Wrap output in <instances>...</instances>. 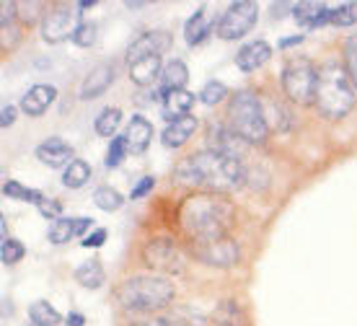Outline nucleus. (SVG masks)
<instances>
[{
  "instance_id": "obj_10",
  "label": "nucleus",
  "mask_w": 357,
  "mask_h": 326,
  "mask_svg": "<svg viewBox=\"0 0 357 326\" xmlns=\"http://www.w3.org/2000/svg\"><path fill=\"white\" fill-rule=\"evenodd\" d=\"M195 256L207 267H233L241 259V249L233 238H218V241H207V244H195Z\"/></svg>"
},
{
  "instance_id": "obj_24",
  "label": "nucleus",
  "mask_w": 357,
  "mask_h": 326,
  "mask_svg": "<svg viewBox=\"0 0 357 326\" xmlns=\"http://www.w3.org/2000/svg\"><path fill=\"white\" fill-rule=\"evenodd\" d=\"M213 31V24L207 21V16H205V10L199 8L195 13V16L189 18L187 21V27H184V39H187V45H202L205 42V36Z\"/></svg>"
},
{
  "instance_id": "obj_5",
  "label": "nucleus",
  "mask_w": 357,
  "mask_h": 326,
  "mask_svg": "<svg viewBox=\"0 0 357 326\" xmlns=\"http://www.w3.org/2000/svg\"><path fill=\"white\" fill-rule=\"evenodd\" d=\"M228 122H231L233 133L238 135L246 145H249V142L267 140V135H269L267 114H264V106H261V101L257 98V94H251V91H238V94L231 98Z\"/></svg>"
},
{
  "instance_id": "obj_16",
  "label": "nucleus",
  "mask_w": 357,
  "mask_h": 326,
  "mask_svg": "<svg viewBox=\"0 0 357 326\" xmlns=\"http://www.w3.org/2000/svg\"><path fill=\"white\" fill-rule=\"evenodd\" d=\"M192 106H195V94H189V91H184V89L169 91V94L161 96V112L169 122H176L181 117H189Z\"/></svg>"
},
{
  "instance_id": "obj_14",
  "label": "nucleus",
  "mask_w": 357,
  "mask_h": 326,
  "mask_svg": "<svg viewBox=\"0 0 357 326\" xmlns=\"http://www.w3.org/2000/svg\"><path fill=\"white\" fill-rule=\"evenodd\" d=\"M36 158L42 161L45 166L50 168H60V166H70L73 163V148L60 138H50L45 140L39 148H36Z\"/></svg>"
},
{
  "instance_id": "obj_28",
  "label": "nucleus",
  "mask_w": 357,
  "mask_h": 326,
  "mask_svg": "<svg viewBox=\"0 0 357 326\" xmlns=\"http://www.w3.org/2000/svg\"><path fill=\"white\" fill-rule=\"evenodd\" d=\"M215 324L218 326H243L246 324V318H243V311L233 303V300H225L218 306L215 311Z\"/></svg>"
},
{
  "instance_id": "obj_35",
  "label": "nucleus",
  "mask_w": 357,
  "mask_h": 326,
  "mask_svg": "<svg viewBox=\"0 0 357 326\" xmlns=\"http://www.w3.org/2000/svg\"><path fill=\"white\" fill-rule=\"evenodd\" d=\"M225 96H228V89H225L223 83H218V80H210L205 89L199 91V101H202V104H207V106L220 104Z\"/></svg>"
},
{
  "instance_id": "obj_39",
  "label": "nucleus",
  "mask_w": 357,
  "mask_h": 326,
  "mask_svg": "<svg viewBox=\"0 0 357 326\" xmlns=\"http://www.w3.org/2000/svg\"><path fill=\"white\" fill-rule=\"evenodd\" d=\"M104 241H107V230L98 228V230H93V233H89V236L83 238V246H86V249H98Z\"/></svg>"
},
{
  "instance_id": "obj_44",
  "label": "nucleus",
  "mask_w": 357,
  "mask_h": 326,
  "mask_svg": "<svg viewBox=\"0 0 357 326\" xmlns=\"http://www.w3.org/2000/svg\"><path fill=\"white\" fill-rule=\"evenodd\" d=\"M83 324H86L83 313H68V326H83Z\"/></svg>"
},
{
  "instance_id": "obj_21",
  "label": "nucleus",
  "mask_w": 357,
  "mask_h": 326,
  "mask_svg": "<svg viewBox=\"0 0 357 326\" xmlns=\"http://www.w3.org/2000/svg\"><path fill=\"white\" fill-rule=\"evenodd\" d=\"M161 57L155 54V57H145V60H137L130 65V78H132V83H137V86H151L155 78H161Z\"/></svg>"
},
{
  "instance_id": "obj_4",
  "label": "nucleus",
  "mask_w": 357,
  "mask_h": 326,
  "mask_svg": "<svg viewBox=\"0 0 357 326\" xmlns=\"http://www.w3.org/2000/svg\"><path fill=\"white\" fill-rule=\"evenodd\" d=\"M316 106L326 119H342L355 106V89L347 71L340 62H326L319 68V86H316Z\"/></svg>"
},
{
  "instance_id": "obj_27",
  "label": "nucleus",
  "mask_w": 357,
  "mask_h": 326,
  "mask_svg": "<svg viewBox=\"0 0 357 326\" xmlns=\"http://www.w3.org/2000/svg\"><path fill=\"white\" fill-rule=\"evenodd\" d=\"M50 241L52 244H68L70 238L78 236V221H73V218H57V221L50 225Z\"/></svg>"
},
{
  "instance_id": "obj_43",
  "label": "nucleus",
  "mask_w": 357,
  "mask_h": 326,
  "mask_svg": "<svg viewBox=\"0 0 357 326\" xmlns=\"http://www.w3.org/2000/svg\"><path fill=\"white\" fill-rule=\"evenodd\" d=\"M301 42H303V34H295V36H287V39H282V42H280V47H282V50H287V47L301 45Z\"/></svg>"
},
{
  "instance_id": "obj_3",
  "label": "nucleus",
  "mask_w": 357,
  "mask_h": 326,
  "mask_svg": "<svg viewBox=\"0 0 357 326\" xmlns=\"http://www.w3.org/2000/svg\"><path fill=\"white\" fill-rule=\"evenodd\" d=\"M174 300V282L161 274H137L119 285L116 303L127 313H151L171 306Z\"/></svg>"
},
{
  "instance_id": "obj_38",
  "label": "nucleus",
  "mask_w": 357,
  "mask_h": 326,
  "mask_svg": "<svg viewBox=\"0 0 357 326\" xmlns=\"http://www.w3.org/2000/svg\"><path fill=\"white\" fill-rule=\"evenodd\" d=\"M39 207V212L45 215V218H50V221H57V218H63L60 212H63V202H57V200H42V202L36 205Z\"/></svg>"
},
{
  "instance_id": "obj_36",
  "label": "nucleus",
  "mask_w": 357,
  "mask_h": 326,
  "mask_svg": "<svg viewBox=\"0 0 357 326\" xmlns=\"http://www.w3.org/2000/svg\"><path fill=\"white\" fill-rule=\"evenodd\" d=\"M127 138L122 135H116V138H112V145H109V153H107V166L109 168H116L119 163H122V158H125V153H127Z\"/></svg>"
},
{
  "instance_id": "obj_41",
  "label": "nucleus",
  "mask_w": 357,
  "mask_h": 326,
  "mask_svg": "<svg viewBox=\"0 0 357 326\" xmlns=\"http://www.w3.org/2000/svg\"><path fill=\"white\" fill-rule=\"evenodd\" d=\"M0 8H3V31H8V24L13 21V16H16L18 6H16V3H3Z\"/></svg>"
},
{
  "instance_id": "obj_29",
  "label": "nucleus",
  "mask_w": 357,
  "mask_h": 326,
  "mask_svg": "<svg viewBox=\"0 0 357 326\" xmlns=\"http://www.w3.org/2000/svg\"><path fill=\"white\" fill-rule=\"evenodd\" d=\"M171 326H205V316L199 313L192 306H181V309H174L166 313Z\"/></svg>"
},
{
  "instance_id": "obj_12",
  "label": "nucleus",
  "mask_w": 357,
  "mask_h": 326,
  "mask_svg": "<svg viewBox=\"0 0 357 326\" xmlns=\"http://www.w3.org/2000/svg\"><path fill=\"white\" fill-rule=\"evenodd\" d=\"M207 145H210L213 153H220V156H228V158H236V161H241L243 148H246V142L233 133L231 127H220V124L210 127V133H207Z\"/></svg>"
},
{
  "instance_id": "obj_2",
  "label": "nucleus",
  "mask_w": 357,
  "mask_h": 326,
  "mask_svg": "<svg viewBox=\"0 0 357 326\" xmlns=\"http://www.w3.org/2000/svg\"><path fill=\"white\" fill-rule=\"evenodd\" d=\"M233 221H236V207L215 194H195L181 205V225L195 238V244L225 238Z\"/></svg>"
},
{
  "instance_id": "obj_23",
  "label": "nucleus",
  "mask_w": 357,
  "mask_h": 326,
  "mask_svg": "<svg viewBox=\"0 0 357 326\" xmlns=\"http://www.w3.org/2000/svg\"><path fill=\"white\" fill-rule=\"evenodd\" d=\"M75 280L81 282L83 288H89V290H98L107 280V274H104V267H101L98 259H89V262H83L75 269Z\"/></svg>"
},
{
  "instance_id": "obj_33",
  "label": "nucleus",
  "mask_w": 357,
  "mask_h": 326,
  "mask_svg": "<svg viewBox=\"0 0 357 326\" xmlns=\"http://www.w3.org/2000/svg\"><path fill=\"white\" fill-rule=\"evenodd\" d=\"M344 71H347L352 86H357V34L347 36V42H344Z\"/></svg>"
},
{
  "instance_id": "obj_30",
  "label": "nucleus",
  "mask_w": 357,
  "mask_h": 326,
  "mask_svg": "<svg viewBox=\"0 0 357 326\" xmlns=\"http://www.w3.org/2000/svg\"><path fill=\"white\" fill-rule=\"evenodd\" d=\"M119 122H122V112L116 109V106H109V109H104L101 114L96 117V133L104 135V138H116V127H119Z\"/></svg>"
},
{
  "instance_id": "obj_34",
  "label": "nucleus",
  "mask_w": 357,
  "mask_h": 326,
  "mask_svg": "<svg viewBox=\"0 0 357 326\" xmlns=\"http://www.w3.org/2000/svg\"><path fill=\"white\" fill-rule=\"evenodd\" d=\"M24 254H26V249H24V244H18L16 238L3 241V246H0V262L3 265H16L24 259Z\"/></svg>"
},
{
  "instance_id": "obj_15",
  "label": "nucleus",
  "mask_w": 357,
  "mask_h": 326,
  "mask_svg": "<svg viewBox=\"0 0 357 326\" xmlns=\"http://www.w3.org/2000/svg\"><path fill=\"white\" fill-rule=\"evenodd\" d=\"M54 96H57L54 86L36 83V86H31V89L24 94V98H21V109H24L29 117H42L47 109H50V104L54 101Z\"/></svg>"
},
{
  "instance_id": "obj_6",
  "label": "nucleus",
  "mask_w": 357,
  "mask_h": 326,
  "mask_svg": "<svg viewBox=\"0 0 357 326\" xmlns=\"http://www.w3.org/2000/svg\"><path fill=\"white\" fill-rule=\"evenodd\" d=\"M316 86H319V71L311 60L293 57L282 68V91L293 104H316Z\"/></svg>"
},
{
  "instance_id": "obj_17",
  "label": "nucleus",
  "mask_w": 357,
  "mask_h": 326,
  "mask_svg": "<svg viewBox=\"0 0 357 326\" xmlns=\"http://www.w3.org/2000/svg\"><path fill=\"white\" fill-rule=\"evenodd\" d=\"M112 80H114V68H112L109 62H101V65H96V68L86 75V80H83L81 98H86V101H89V98L101 96V94L112 86Z\"/></svg>"
},
{
  "instance_id": "obj_37",
  "label": "nucleus",
  "mask_w": 357,
  "mask_h": 326,
  "mask_svg": "<svg viewBox=\"0 0 357 326\" xmlns=\"http://www.w3.org/2000/svg\"><path fill=\"white\" fill-rule=\"evenodd\" d=\"M96 24H91V21H86V24H81L78 27V31H75V36H73V42L78 47H91L93 42H96Z\"/></svg>"
},
{
  "instance_id": "obj_26",
  "label": "nucleus",
  "mask_w": 357,
  "mask_h": 326,
  "mask_svg": "<svg viewBox=\"0 0 357 326\" xmlns=\"http://www.w3.org/2000/svg\"><path fill=\"white\" fill-rule=\"evenodd\" d=\"M29 316H31V321H34L36 326H57L63 318H60V313L47 303V300H36V303H31L29 306Z\"/></svg>"
},
{
  "instance_id": "obj_20",
  "label": "nucleus",
  "mask_w": 357,
  "mask_h": 326,
  "mask_svg": "<svg viewBox=\"0 0 357 326\" xmlns=\"http://www.w3.org/2000/svg\"><path fill=\"white\" fill-rule=\"evenodd\" d=\"M293 18L303 27L316 29L329 24V8L324 3H298L293 8Z\"/></svg>"
},
{
  "instance_id": "obj_22",
  "label": "nucleus",
  "mask_w": 357,
  "mask_h": 326,
  "mask_svg": "<svg viewBox=\"0 0 357 326\" xmlns=\"http://www.w3.org/2000/svg\"><path fill=\"white\" fill-rule=\"evenodd\" d=\"M187 80H189V71L184 62L181 60L166 62L161 71V96L169 94V91H181L187 86Z\"/></svg>"
},
{
  "instance_id": "obj_40",
  "label": "nucleus",
  "mask_w": 357,
  "mask_h": 326,
  "mask_svg": "<svg viewBox=\"0 0 357 326\" xmlns=\"http://www.w3.org/2000/svg\"><path fill=\"white\" fill-rule=\"evenodd\" d=\"M153 184H155V179H153V177H143L140 181H137V186L132 189V194H130V197H132V200H140V197H145V194L151 192Z\"/></svg>"
},
{
  "instance_id": "obj_1",
  "label": "nucleus",
  "mask_w": 357,
  "mask_h": 326,
  "mask_svg": "<svg viewBox=\"0 0 357 326\" xmlns=\"http://www.w3.org/2000/svg\"><path fill=\"white\" fill-rule=\"evenodd\" d=\"M174 177L181 184L205 186V189H218V192H233L246 184V168L241 161L202 150L195 156L181 158L174 168Z\"/></svg>"
},
{
  "instance_id": "obj_19",
  "label": "nucleus",
  "mask_w": 357,
  "mask_h": 326,
  "mask_svg": "<svg viewBox=\"0 0 357 326\" xmlns=\"http://www.w3.org/2000/svg\"><path fill=\"white\" fill-rule=\"evenodd\" d=\"M197 130V117H181L176 122H169V127L163 130V145L166 148H181L184 142L195 135Z\"/></svg>"
},
{
  "instance_id": "obj_46",
  "label": "nucleus",
  "mask_w": 357,
  "mask_h": 326,
  "mask_svg": "<svg viewBox=\"0 0 357 326\" xmlns=\"http://www.w3.org/2000/svg\"><path fill=\"white\" fill-rule=\"evenodd\" d=\"M93 6H96V0H81V3H78L81 10H89V8H93Z\"/></svg>"
},
{
  "instance_id": "obj_13",
  "label": "nucleus",
  "mask_w": 357,
  "mask_h": 326,
  "mask_svg": "<svg viewBox=\"0 0 357 326\" xmlns=\"http://www.w3.org/2000/svg\"><path fill=\"white\" fill-rule=\"evenodd\" d=\"M269 57H272V47H269L264 39H257V42L243 45L241 50L236 52V65H238L243 73H254V71H259L261 65H267Z\"/></svg>"
},
{
  "instance_id": "obj_25",
  "label": "nucleus",
  "mask_w": 357,
  "mask_h": 326,
  "mask_svg": "<svg viewBox=\"0 0 357 326\" xmlns=\"http://www.w3.org/2000/svg\"><path fill=\"white\" fill-rule=\"evenodd\" d=\"M91 179V166L86 163V161L81 158H75L70 163V166L65 168V174H63V184L68 186V189H81L86 181Z\"/></svg>"
},
{
  "instance_id": "obj_31",
  "label": "nucleus",
  "mask_w": 357,
  "mask_h": 326,
  "mask_svg": "<svg viewBox=\"0 0 357 326\" xmlns=\"http://www.w3.org/2000/svg\"><path fill=\"white\" fill-rule=\"evenodd\" d=\"M93 202H96L98 210H119L122 205H125V200H122V194L116 192V189H112V186H98L96 192H93Z\"/></svg>"
},
{
  "instance_id": "obj_7",
  "label": "nucleus",
  "mask_w": 357,
  "mask_h": 326,
  "mask_svg": "<svg viewBox=\"0 0 357 326\" xmlns=\"http://www.w3.org/2000/svg\"><path fill=\"white\" fill-rule=\"evenodd\" d=\"M257 18H259V6L251 3V0H238L218 21V36L225 39V42L241 39V36H246L251 29L257 27Z\"/></svg>"
},
{
  "instance_id": "obj_18",
  "label": "nucleus",
  "mask_w": 357,
  "mask_h": 326,
  "mask_svg": "<svg viewBox=\"0 0 357 326\" xmlns=\"http://www.w3.org/2000/svg\"><path fill=\"white\" fill-rule=\"evenodd\" d=\"M127 148L132 150V153H145L148 150V145H151L153 140V124L145 119V117L135 114L132 119H130V124H127Z\"/></svg>"
},
{
  "instance_id": "obj_8",
  "label": "nucleus",
  "mask_w": 357,
  "mask_h": 326,
  "mask_svg": "<svg viewBox=\"0 0 357 326\" xmlns=\"http://www.w3.org/2000/svg\"><path fill=\"white\" fill-rule=\"evenodd\" d=\"M78 3L75 6H57V8L47 10L42 18V39L50 45H60L65 39H73L78 27H81V13H78Z\"/></svg>"
},
{
  "instance_id": "obj_9",
  "label": "nucleus",
  "mask_w": 357,
  "mask_h": 326,
  "mask_svg": "<svg viewBox=\"0 0 357 326\" xmlns=\"http://www.w3.org/2000/svg\"><path fill=\"white\" fill-rule=\"evenodd\" d=\"M143 259L151 269H158V272L174 274L184 269V256L178 254V249L169 238H151L143 246Z\"/></svg>"
},
{
  "instance_id": "obj_42",
  "label": "nucleus",
  "mask_w": 357,
  "mask_h": 326,
  "mask_svg": "<svg viewBox=\"0 0 357 326\" xmlns=\"http://www.w3.org/2000/svg\"><path fill=\"white\" fill-rule=\"evenodd\" d=\"M16 122V106H3V112H0V127H10V124Z\"/></svg>"
},
{
  "instance_id": "obj_11",
  "label": "nucleus",
  "mask_w": 357,
  "mask_h": 326,
  "mask_svg": "<svg viewBox=\"0 0 357 326\" xmlns=\"http://www.w3.org/2000/svg\"><path fill=\"white\" fill-rule=\"evenodd\" d=\"M171 47V36L166 31H148V34L137 36L130 50H127V62L132 65L137 60H145V57H161L166 50Z\"/></svg>"
},
{
  "instance_id": "obj_45",
  "label": "nucleus",
  "mask_w": 357,
  "mask_h": 326,
  "mask_svg": "<svg viewBox=\"0 0 357 326\" xmlns=\"http://www.w3.org/2000/svg\"><path fill=\"white\" fill-rule=\"evenodd\" d=\"M137 326H171V324H169V318L161 316V318H153V321H143V324H137Z\"/></svg>"
},
{
  "instance_id": "obj_32",
  "label": "nucleus",
  "mask_w": 357,
  "mask_h": 326,
  "mask_svg": "<svg viewBox=\"0 0 357 326\" xmlns=\"http://www.w3.org/2000/svg\"><path fill=\"white\" fill-rule=\"evenodd\" d=\"M3 194H6L8 200H21V202H34V205H39L45 200L42 192L26 189V186H21L18 181H6V184H3Z\"/></svg>"
}]
</instances>
